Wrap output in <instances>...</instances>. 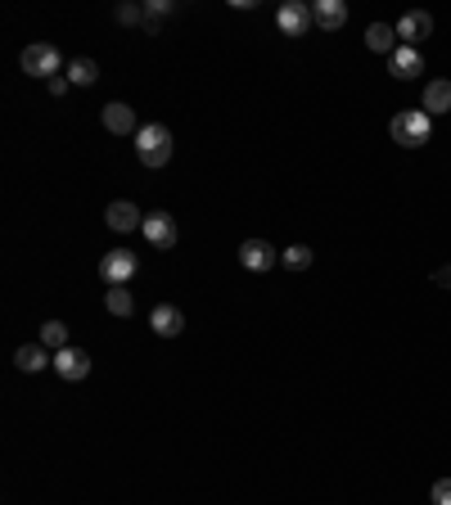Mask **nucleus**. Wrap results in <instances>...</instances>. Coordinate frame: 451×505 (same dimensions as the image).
Returning <instances> with one entry per match:
<instances>
[{
  "label": "nucleus",
  "instance_id": "obj_1",
  "mask_svg": "<svg viewBox=\"0 0 451 505\" xmlns=\"http://www.w3.org/2000/svg\"><path fill=\"white\" fill-rule=\"evenodd\" d=\"M172 150H176V141H172V132H167L163 122H145L140 132H136V158L145 167H167L172 163Z\"/></svg>",
  "mask_w": 451,
  "mask_h": 505
},
{
  "label": "nucleus",
  "instance_id": "obj_2",
  "mask_svg": "<svg viewBox=\"0 0 451 505\" xmlns=\"http://www.w3.org/2000/svg\"><path fill=\"white\" fill-rule=\"evenodd\" d=\"M429 136H433V117H429L424 108H406V113L393 117V141H397V145L420 150V145H429Z\"/></svg>",
  "mask_w": 451,
  "mask_h": 505
},
{
  "label": "nucleus",
  "instance_id": "obj_3",
  "mask_svg": "<svg viewBox=\"0 0 451 505\" xmlns=\"http://www.w3.org/2000/svg\"><path fill=\"white\" fill-rule=\"evenodd\" d=\"M19 64H23L28 77H46V81H55V73L64 68V59H59V50H55L50 41H32V46L19 55Z\"/></svg>",
  "mask_w": 451,
  "mask_h": 505
},
{
  "label": "nucleus",
  "instance_id": "obj_4",
  "mask_svg": "<svg viewBox=\"0 0 451 505\" xmlns=\"http://www.w3.org/2000/svg\"><path fill=\"white\" fill-rule=\"evenodd\" d=\"M136 252H127V248H113V252H104V258H99V276L108 280V289L113 285H132L136 280Z\"/></svg>",
  "mask_w": 451,
  "mask_h": 505
},
{
  "label": "nucleus",
  "instance_id": "obj_5",
  "mask_svg": "<svg viewBox=\"0 0 451 505\" xmlns=\"http://www.w3.org/2000/svg\"><path fill=\"white\" fill-rule=\"evenodd\" d=\"M311 5H302V0H285V5L276 10V28L285 32V37H307L311 32Z\"/></svg>",
  "mask_w": 451,
  "mask_h": 505
},
{
  "label": "nucleus",
  "instance_id": "obj_6",
  "mask_svg": "<svg viewBox=\"0 0 451 505\" xmlns=\"http://www.w3.org/2000/svg\"><path fill=\"white\" fill-rule=\"evenodd\" d=\"M240 262H244V271H271V267H280V248L267 244V239H244Z\"/></svg>",
  "mask_w": 451,
  "mask_h": 505
},
{
  "label": "nucleus",
  "instance_id": "obj_7",
  "mask_svg": "<svg viewBox=\"0 0 451 505\" xmlns=\"http://www.w3.org/2000/svg\"><path fill=\"white\" fill-rule=\"evenodd\" d=\"M55 374L68 379V384H81V379L90 374V352H81V347H59V352H55Z\"/></svg>",
  "mask_w": 451,
  "mask_h": 505
},
{
  "label": "nucleus",
  "instance_id": "obj_8",
  "mask_svg": "<svg viewBox=\"0 0 451 505\" xmlns=\"http://www.w3.org/2000/svg\"><path fill=\"white\" fill-rule=\"evenodd\" d=\"M429 32H433V19H429L424 10H411V14H402V19H397V41H402V46H411V50H415Z\"/></svg>",
  "mask_w": 451,
  "mask_h": 505
},
{
  "label": "nucleus",
  "instance_id": "obj_9",
  "mask_svg": "<svg viewBox=\"0 0 451 505\" xmlns=\"http://www.w3.org/2000/svg\"><path fill=\"white\" fill-rule=\"evenodd\" d=\"M140 230H145V239H149L154 248H172V244H176V221H172V212H149Z\"/></svg>",
  "mask_w": 451,
  "mask_h": 505
},
{
  "label": "nucleus",
  "instance_id": "obj_10",
  "mask_svg": "<svg viewBox=\"0 0 451 505\" xmlns=\"http://www.w3.org/2000/svg\"><path fill=\"white\" fill-rule=\"evenodd\" d=\"M104 132H113V136L140 132V126H136V108L132 104H104Z\"/></svg>",
  "mask_w": 451,
  "mask_h": 505
},
{
  "label": "nucleus",
  "instance_id": "obj_11",
  "mask_svg": "<svg viewBox=\"0 0 451 505\" xmlns=\"http://www.w3.org/2000/svg\"><path fill=\"white\" fill-rule=\"evenodd\" d=\"M311 19H316V28L338 32V28L348 23V5H344V0H316V5H311Z\"/></svg>",
  "mask_w": 451,
  "mask_h": 505
},
{
  "label": "nucleus",
  "instance_id": "obj_12",
  "mask_svg": "<svg viewBox=\"0 0 451 505\" xmlns=\"http://www.w3.org/2000/svg\"><path fill=\"white\" fill-rule=\"evenodd\" d=\"M108 226L118 230V235H127V230H136V226H145V212L136 208V203H127V199H118V203H108Z\"/></svg>",
  "mask_w": 451,
  "mask_h": 505
},
{
  "label": "nucleus",
  "instance_id": "obj_13",
  "mask_svg": "<svg viewBox=\"0 0 451 505\" xmlns=\"http://www.w3.org/2000/svg\"><path fill=\"white\" fill-rule=\"evenodd\" d=\"M429 117L433 113H451V81L447 77H433V81H424V104H420Z\"/></svg>",
  "mask_w": 451,
  "mask_h": 505
},
{
  "label": "nucleus",
  "instance_id": "obj_14",
  "mask_svg": "<svg viewBox=\"0 0 451 505\" xmlns=\"http://www.w3.org/2000/svg\"><path fill=\"white\" fill-rule=\"evenodd\" d=\"M149 325H154V334H158V338H176V334L185 330V316H181L176 307H167V303H163V307H154V312H149Z\"/></svg>",
  "mask_w": 451,
  "mask_h": 505
},
{
  "label": "nucleus",
  "instance_id": "obj_15",
  "mask_svg": "<svg viewBox=\"0 0 451 505\" xmlns=\"http://www.w3.org/2000/svg\"><path fill=\"white\" fill-rule=\"evenodd\" d=\"M420 73H424V59H420V50H411V46H397V50H393V77L411 81V77H420Z\"/></svg>",
  "mask_w": 451,
  "mask_h": 505
},
{
  "label": "nucleus",
  "instance_id": "obj_16",
  "mask_svg": "<svg viewBox=\"0 0 451 505\" xmlns=\"http://www.w3.org/2000/svg\"><path fill=\"white\" fill-rule=\"evenodd\" d=\"M14 365H19L23 374H37L41 365H55V356H46V343H23V347L14 352Z\"/></svg>",
  "mask_w": 451,
  "mask_h": 505
},
{
  "label": "nucleus",
  "instance_id": "obj_17",
  "mask_svg": "<svg viewBox=\"0 0 451 505\" xmlns=\"http://www.w3.org/2000/svg\"><path fill=\"white\" fill-rule=\"evenodd\" d=\"M366 46H370L375 55H393V50H397V28L370 23V28H366Z\"/></svg>",
  "mask_w": 451,
  "mask_h": 505
},
{
  "label": "nucleus",
  "instance_id": "obj_18",
  "mask_svg": "<svg viewBox=\"0 0 451 505\" xmlns=\"http://www.w3.org/2000/svg\"><path fill=\"white\" fill-rule=\"evenodd\" d=\"M64 77H68L72 86H90V81H99V64H95V59H72Z\"/></svg>",
  "mask_w": 451,
  "mask_h": 505
},
{
  "label": "nucleus",
  "instance_id": "obj_19",
  "mask_svg": "<svg viewBox=\"0 0 451 505\" xmlns=\"http://www.w3.org/2000/svg\"><path fill=\"white\" fill-rule=\"evenodd\" d=\"M104 307H108L113 316H132V307H136V303H132V289H127V285H113V289L104 294Z\"/></svg>",
  "mask_w": 451,
  "mask_h": 505
},
{
  "label": "nucleus",
  "instance_id": "obj_20",
  "mask_svg": "<svg viewBox=\"0 0 451 505\" xmlns=\"http://www.w3.org/2000/svg\"><path fill=\"white\" fill-rule=\"evenodd\" d=\"M280 267H289V271H307V267H311V248H307V244H289V248L280 252Z\"/></svg>",
  "mask_w": 451,
  "mask_h": 505
},
{
  "label": "nucleus",
  "instance_id": "obj_21",
  "mask_svg": "<svg viewBox=\"0 0 451 505\" xmlns=\"http://www.w3.org/2000/svg\"><path fill=\"white\" fill-rule=\"evenodd\" d=\"M167 14H176L172 0H149V5H145V28H149V32H158V23H163Z\"/></svg>",
  "mask_w": 451,
  "mask_h": 505
},
{
  "label": "nucleus",
  "instance_id": "obj_22",
  "mask_svg": "<svg viewBox=\"0 0 451 505\" xmlns=\"http://www.w3.org/2000/svg\"><path fill=\"white\" fill-rule=\"evenodd\" d=\"M41 343L55 347V352L68 347V325H64V321H46V325H41Z\"/></svg>",
  "mask_w": 451,
  "mask_h": 505
},
{
  "label": "nucleus",
  "instance_id": "obj_23",
  "mask_svg": "<svg viewBox=\"0 0 451 505\" xmlns=\"http://www.w3.org/2000/svg\"><path fill=\"white\" fill-rule=\"evenodd\" d=\"M118 23H127V28H136V23H145V5H118Z\"/></svg>",
  "mask_w": 451,
  "mask_h": 505
},
{
  "label": "nucleus",
  "instance_id": "obj_24",
  "mask_svg": "<svg viewBox=\"0 0 451 505\" xmlns=\"http://www.w3.org/2000/svg\"><path fill=\"white\" fill-rule=\"evenodd\" d=\"M429 501H433V505H451V478H438L433 492H429Z\"/></svg>",
  "mask_w": 451,
  "mask_h": 505
},
{
  "label": "nucleus",
  "instance_id": "obj_25",
  "mask_svg": "<svg viewBox=\"0 0 451 505\" xmlns=\"http://www.w3.org/2000/svg\"><path fill=\"white\" fill-rule=\"evenodd\" d=\"M68 86H72V81H68V77H55V81H50V95H64V90H68Z\"/></svg>",
  "mask_w": 451,
  "mask_h": 505
},
{
  "label": "nucleus",
  "instance_id": "obj_26",
  "mask_svg": "<svg viewBox=\"0 0 451 505\" xmlns=\"http://www.w3.org/2000/svg\"><path fill=\"white\" fill-rule=\"evenodd\" d=\"M433 285H442V289H451V267H442V271L433 276Z\"/></svg>",
  "mask_w": 451,
  "mask_h": 505
}]
</instances>
